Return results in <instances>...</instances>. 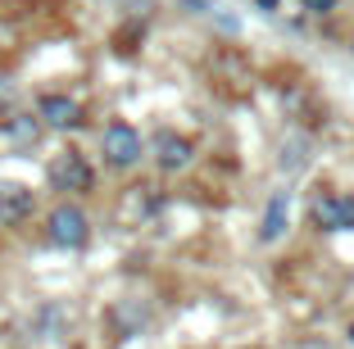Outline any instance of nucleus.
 Here are the masks:
<instances>
[{"label":"nucleus","instance_id":"20e7f679","mask_svg":"<svg viewBox=\"0 0 354 349\" xmlns=\"http://www.w3.org/2000/svg\"><path fill=\"white\" fill-rule=\"evenodd\" d=\"M313 223L327 232H354V196H318L313 200Z\"/></svg>","mask_w":354,"mask_h":349},{"label":"nucleus","instance_id":"7ed1b4c3","mask_svg":"<svg viewBox=\"0 0 354 349\" xmlns=\"http://www.w3.org/2000/svg\"><path fill=\"white\" fill-rule=\"evenodd\" d=\"M50 186L55 191H73V196H82V191H91V182H95V173H91V164H86L77 150H64V154H55V164H50Z\"/></svg>","mask_w":354,"mask_h":349},{"label":"nucleus","instance_id":"9d476101","mask_svg":"<svg viewBox=\"0 0 354 349\" xmlns=\"http://www.w3.org/2000/svg\"><path fill=\"white\" fill-rule=\"evenodd\" d=\"M336 5H341V0H300V10L313 14V19H327V14H336Z\"/></svg>","mask_w":354,"mask_h":349},{"label":"nucleus","instance_id":"1a4fd4ad","mask_svg":"<svg viewBox=\"0 0 354 349\" xmlns=\"http://www.w3.org/2000/svg\"><path fill=\"white\" fill-rule=\"evenodd\" d=\"M5 141L14 145H37V136H41V118H28V113H19V118H5Z\"/></svg>","mask_w":354,"mask_h":349},{"label":"nucleus","instance_id":"f257e3e1","mask_svg":"<svg viewBox=\"0 0 354 349\" xmlns=\"http://www.w3.org/2000/svg\"><path fill=\"white\" fill-rule=\"evenodd\" d=\"M46 232H50V240L59 249H82L91 240V218L77 205H55L50 218H46Z\"/></svg>","mask_w":354,"mask_h":349},{"label":"nucleus","instance_id":"ddd939ff","mask_svg":"<svg viewBox=\"0 0 354 349\" xmlns=\"http://www.w3.org/2000/svg\"><path fill=\"white\" fill-rule=\"evenodd\" d=\"M5 95H10V86H5V82H0V100H5Z\"/></svg>","mask_w":354,"mask_h":349},{"label":"nucleus","instance_id":"6e6552de","mask_svg":"<svg viewBox=\"0 0 354 349\" xmlns=\"http://www.w3.org/2000/svg\"><path fill=\"white\" fill-rule=\"evenodd\" d=\"M155 159H159V168H164V173H182V168L196 159V145H191L187 136H177V132H159Z\"/></svg>","mask_w":354,"mask_h":349},{"label":"nucleus","instance_id":"9b49d317","mask_svg":"<svg viewBox=\"0 0 354 349\" xmlns=\"http://www.w3.org/2000/svg\"><path fill=\"white\" fill-rule=\"evenodd\" d=\"M304 349H332V345H323V340H309V345H304Z\"/></svg>","mask_w":354,"mask_h":349},{"label":"nucleus","instance_id":"f8f14e48","mask_svg":"<svg viewBox=\"0 0 354 349\" xmlns=\"http://www.w3.org/2000/svg\"><path fill=\"white\" fill-rule=\"evenodd\" d=\"M259 5H263V10H277V0H259Z\"/></svg>","mask_w":354,"mask_h":349},{"label":"nucleus","instance_id":"39448f33","mask_svg":"<svg viewBox=\"0 0 354 349\" xmlns=\"http://www.w3.org/2000/svg\"><path fill=\"white\" fill-rule=\"evenodd\" d=\"M37 118H41V123H50V127H59V132H68V127L82 123V104H77L73 95L50 91V95H41V100H37Z\"/></svg>","mask_w":354,"mask_h":349},{"label":"nucleus","instance_id":"4468645a","mask_svg":"<svg viewBox=\"0 0 354 349\" xmlns=\"http://www.w3.org/2000/svg\"><path fill=\"white\" fill-rule=\"evenodd\" d=\"M350 340H354V327H350Z\"/></svg>","mask_w":354,"mask_h":349},{"label":"nucleus","instance_id":"0eeeda50","mask_svg":"<svg viewBox=\"0 0 354 349\" xmlns=\"http://www.w3.org/2000/svg\"><path fill=\"white\" fill-rule=\"evenodd\" d=\"M286 227H291V191H272L268 209H263V223H259V240L272 245V240L286 236Z\"/></svg>","mask_w":354,"mask_h":349},{"label":"nucleus","instance_id":"423d86ee","mask_svg":"<svg viewBox=\"0 0 354 349\" xmlns=\"http://www.w3.org/2000/svg\"><path fill=\"white\" fill-rule=\"evenodd\" d=\"M32 205L37 196L23 182H0V227H19L23 218H32Z\"/></svg>","mask_w":354,"mask_h":349},{"label":"nucleus","instance_id":"f03ea898","mask_svg":"<svg viewBox=\"0 0 354 349\" xmlns=\"http://www.w3.org/2000/svg\"><path fill=\"white\" fill-rule=\"evenodd\" d=\"M100 154L109 168H136L141 164V154H146V145H141V132L127 123H109L100 132Z\"/></svg>","mask_w":354,"mask_h":349}]
</instances>
